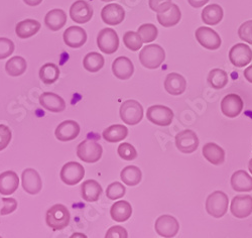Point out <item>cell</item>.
Wrapping results in <instances>:
<instances>
[{
    "mask_svg": "<svg viewBox=\"0 0 252 238\" xmlns=\"http://www.w3.org/2000/svg\"><path fill=\"white\" fill-rule=\"evenodd\" d=\"M155 229L162 237H174L180 230V224L172 215H161L156 221Z\"/></svg>",
    "mask_w": 252,
    "mask_h": 238,
    "instance_id": "11",
    "label": "cell"
},
{
    "mask_svg": "<svg viewBox=\"0 0 252 238\" xmlns=\"http://www.w3.org/2000/svg\"><path fill=\"white\" fill-rule=\"evenodd\" d=\"M248 169H249V171L251 172L252 174V159L250 160V162H249V166H248Z\"/></svg>",
    "mask_w": 252,
    "mask_h": 238,
    "instance_id": "51",
    "label": "cell"
},
{
    "mask_svg": "<svg viewBox=\"0 0 252 238\" xmlns=\"http://www.w3.org/2000/svg\"><path fill=\"white\" fill-rule=\"evenodd\" d=\"M85 176V169L76 162H70L64 165L61 170V179L67 185L74 186L82 181Z\"/></svg>",
    "mask_w": 252,
    "mask_h": 238,
    "instance_id": "8",
    "label": "cell"
},
{
    "mask_svg": "<svg viewBox=\"0 0 252 238\" xmlns=\"http://www.w3.org/2000/svg\"><path fill=\"white\" fill-rule=\"evenodd\" d=\"M104 63H105V61H104L103 56L96 52L87 54L83 61L84 68L91 73H95V72H98L99 70H101L104 66Z\"/></svg>",
    "mask_w": 252,
    "mask_h": 238,
    "instance_id": "35",
    "label": "cell"
},
{
    "mask_svg": "<svg viewBox=\"0 0 252 238\" xmlns=\"http://www.w3.org/2000/svg\"><path fill=\"white\" fill-rule=\"evenodd\" d=\"M128 234L127 231H126L125 228H123L122 226H113L111 227L105 237L106 238H127Z\"/></svg>",
    "mask_w": 252,
    "mask_h": 238,
    "instance_id": "46",
    "label": "cell"
},
{
    "mask_svg": "<svg viewBox=\"0 0 252 238\" xmlns=\"http://www.w3.org/2000/svg\"><path fill=\"white\" fill-rule=\"evenodd\" d=\"M64 41L70 48L78 49L83 45H85L87 40V34L85 30L80 27H71L67 29L64 33Z\"/></svg>",
    "mask_w": 252,
    "mask_h": 238,
    "instance_id": "19",
    "label": "cell"
},
{
    "mask_svg": "<svg viewBox=\"0 0 252 238\" xmlns=\"http://www.w3.org/2000/svg\"><path fill=\"white\" fill-rule=\"evenodd\" d=\"M67 23V14L62 9H53L45 17V24L53 32L60 31Z\"/></svg>",
    "mask_w": 252,
    "mask_h": 238,
    "instance_id": "25",
    "label": "cell"
},
{
    "mask_svg": "<svg viewBox=\"0 0 252 238\" xmlns=\"http://www.w3.org/2000/svg\"><path fill=\"white\" fill-rule=\"evenodd\" d=\"M172 4V0H150V7L158 13L167 11Z\"/></svg>",
    "mask_w": 252,
    "mask_h": 238,
    "instance_id": "44",
    "label": "cell"
},
{
    "mask_svg": "<svg viewBox=\"0 0 252 238\" xmlns=\"http://www.w3.org/2000/svg\"><path fill=\"white\" fill-rule=\"evenodd\" d=\"M104 2H109V1H113V0H102Z\"/></svg>",
    "mask_w": 252,
    "mask_h": 238,
    "instance_id": "53",
    "label": "cell"
},
{
    "mask_svg": "<svg viewBox=\"0 0 252 238\" xmlns=\"http://www.w3.org/2000/svg\"><path fill=\"white\" fill-rule=\"evenodd\" d=\"M181 17H182V13L180 8L177 4H174V3L172 4L169 10L165 12L158 13L157 15L159 25L164 28H171L178 25L180 23Z\"/></svg>",
    "mask_w": 252,
    "mask_h": 238,
    "instance_id": "26",
    "label": "cell"
},
{
    "mask_svg": "<svg viewBox=\"0 0 252 238\" xmlns=\"http://www.w3.org/2000/svg\"><path fill=\"white\" fill-rule=\"evenodd\" d=\"M208 84L214 89H222L228 84V75L224 70L214 69L208 75Z\"/></svg>",
    "mask_w": 252,
    "mask_h": 238,
    "instance_id": "37",
    "label": "cell"
},
{
    "mask_svg": "<svg viewBox=\"0 0 252 238\" xmlns=\"http://www.w3.org/2000/svg\"><path fill=\"white\" fill-rule=\"evenodd\" d=\"M60 76V69L57 65L53 63H48L44 65L39 70V78L46 85H51L55 83Z\"/></svg>",
    "mask_w": 252,
    "mask_h": 238,
    "instance_id": "36",
    "label": "cell"
},
{
    "mask_svg": "<svg viewBox=\"0 0 252 238\" xmlns=\"http://www.w3.org/2000/svg\"><path fill=\"white\" fill-rule=\"evenodd\" d=\"M146 117L156 125L169 126L174 119V112L171 108L163 105L151 106L146 111Z\"/></svg>",
    "mask_w": 252,
    "mask_h": 238,
    "instance_id": "7",
    "label": "cell"
},
{
    "mask_svg": "<svg viewBox=\"0 0 252 238\" xmlns=\"http://www.w3.org/2000/svg\"><path fill=\"white\" fill-rule=\"evenodd\" d=\"M123 42H124L126 48L129 49L130 51H133V52L138 51L142 47V44H143L141 36L139 35L138 33H135V32L126 33L123 36Z\"/></svg>",
    "mask_w": 252,
    "mask_h": 238,
    "instance_id": "38",
    "label": "cell"
},
{
    "mask_svg": "<svg viewBox=\"0 0 252 238\" xmlns=\"http://www.w3.org/2000/svg\"><path fill=\"white\" fill-rule=\"evenodd\" d=\"M238 35L242 40L248 42L249 45H252V20L245 21L244 24L240 26Z\"/></svg>",
    "mask_w": 252,
    "mask_h": 238,
    "instance_id": "43",
    "label": "cell"
},
{
    "mask_svg": "<svg viewBox=\"0 0 252 238\" xmlns=\"http://www.w3.org/2000/svg\"><path fill=\"white\" fill-rule=\"evenodd\" d=\"M80 134V125L74 120H66L59 124L55 135L60 141H70L75 139Z\"/></svg>",
    "mask_w": 252,
    "mask_h": 238,
    "instance_id": "17",
    "label": "cell"
},
{
    "mask_svg": "<svg viewBox=\"0 0 252 238\" xmlns=\"http://www.w3.org/2000/svg\"><path fill=\"white\" fill-rule=\"evenodd\" d=\"M97 45L104 54H114L119 47V38L117 33L112 29L102 30L97 36Z\"/></svg>",
    "mask_w": 252,
    "mask_h": 238,
    "instance_id": "6",
    "label": "cell"
},
{
    "mask_svg": "<svg viewBox=\"0 0 252 238\" xmlns=\"http://www.w3.org/2000/svg\"><path fill=\"white\" fill-rule=\"evenodd\" d=\"M223 9L218 4L207 5L202 11V19L206 25L215 26L218 25L223 18Z\"/></svg>",
    "mask_w": 252,
    "mask_h": 238,
    "instance_id": "32",
    "label": "cell"
},
{
    "mask_svg": "<svg viewBox=\"0 0 252 238\" xmlns=\"http://www.w3.org/2000/svg\"><path fill=\"white\" fill-rule=\"evenodd\" d=\"M101 17L105 24L109 26H117L124 20L125 11L121 5L111 3L104 6L101 11Z\"/></svg>",
    "mask_w": 252,
    "mask_h": 238,
    "instance_id": "16",
    "label": "cell"
},
{
    "mask_svg": "<svg viewBox=\"0 0 252 238\" xmlns=\"http://www.w3.org/2000/svg\"><path fill=\"white\" fill-rule=\"evenodd\" d=\"M199 138L195 132L186 129L176 136V145L183 154H192L199 146Z\"/></svg>",
    "mask_w": 252,
    "mask_h": 238,
    "instance_id": "10",
    "label": "cell"
},
{
    "mask_svg": "<svg viewBox=\"0 0 252 238\" xmlns=\"http://www.w3.org/2000/svg\"><path fill=\"white\" fill-rule=\"evenodd\" d=\"M23 187L25 191L29 194L35 195L40 192L43 183H41L40 176L33 169H27L23 172Z\"/></svg>",
    "mask_w": 252,
    "mask_h": 238,
    "instance_id": "18",
    "label": "cell"
},
{
    "mask_svg": "<svg viewBox=\"0 0 252 238\" xmlns=\"http://www.w3.org/2000/svg\"><path fill=\"white\" fill-rule=\"evenodd\" d=\"M71 219V215L68 208L65 205L56 204L51 207L46 216V221L49 227H51L54 231L62 230L66 228Z\"/></svg>",
    "mask_w": 252,
    "mask_h": 238,
    "instance_id": "1",
    "label": "cell"
},
{
    "mask_svg": "<svg viewBox=\"0 0 252 238\" xmlns=\"http://www.w3.org/2000/svg\"><path fill=\"white\" fill-rule=\"evenodd\" d=\"M24 1L30 6H36L43 2V0H24Z\"/></svg>",
    "mask_w": 252,
    "mask_h": 238,
    "instance_id": "50",
    "label": "cell"
},
{
    "mask_svg": "<svg viewBox=\"0 0 252 238\" xmlns=\"http://www.w3.org/2000/svg\"><path fill=\"white\" fill-rule=\"evenodd\" d=\"M103 153V148L100 143L92 139L82 141L77 147V156L83 162L93 164L98 162Z\"/></svg>",
    "mask_w": 252,
    "mask_h": 238,
    "instance_id": "4",
    "label": "cell"
},
{
    "mask_svg": "<svg viewBox=\"0 0 252 238\" xmlns=\"http://www.w3.org/2000/svg\"><path fill=\"white\" fill-rule=\"evenodd\" d=\"M82 197L87 202H96L102 194V187L95 180H87L82 184Z\"/></svg>",
    "mask_w": 252,
    "mask_h": 238,
    "instance_id": "29",
    "label": "cell"
},
{
    "mask_svg": "<svg viewBox=\"0 0 252 238\" xmlns=\"http://www.w3.org/2000/svg\"><path fill=\"white\" fill-rule=\"evenodd\" d=\"M165 59L164 50L158 45L145 46L139 53V61L143 67L154 70L158 68Z\"/></svg>",
    "mask_w": 252,
    "mask_h": 238,
    "instance_id": "2",
    "label": "cell"
},
{
    "mask_svg": "<svg viewBox=\"0 0 252 238\" xmlns=\"http://www.w3.org/2000/svg\"><path fill=\"white\" fill-rule=\"evenodd\" d=\"M125 192H126V189L123 186V184H121L119 182H115V183L110 184L107 187L106 196L110 200H116V199L122 198L125 195Z\"/></svg>",
    "mask_w": 252,
    "mask_h": 238,
    "instance_id": "41",
    "label": "cell"
},
{
    "mask_svg": "<svg viewBox=\"0 0 252 238\" xmlns=\"http://www.w3.org/2000/svg\"><path fill=\"white\" fill-rule=\"evenodd\" d=\"M244 77L248 82L252 83V66H250L244 70Z\"/></svg>",
    "mask_w": 252,
    "mask_h": 238,
    "instance_id": "49",
    "label": "cell"
},
{
    "mask_svg": "<svg viewBox=\"0 0 252 238\" xmlns=\"http://www.w3.org/2000/svg\"><path fill=\"white\" fill-rule=\"evenodd\" d=\"M19 186L18 176L12 170H7L0 175V194L11 195Z\"/></svg>",
    "mask_w": 252,
    "mask_h": 238,
    "instance_id": "24",
    "label": "cell"
},
{
    "mask_svg": "<svg viewBox=\"0 0 252 238\" xmlns=\"http://www.w3.org/2000/svg\"><path fill=\"white\" fill-rule=\"evenodd\" d=\"M229 60L233 66L243 68L252 61V51L245 44H236L229 52Z\"/></svg>",
    "mask_w": 252,
    "mask_h": 238,
    "instance_id": "12",
    "label": "cell"
},
{
    "mask_svg": "<svg viewBox=\"0 0 252 238\" xmlns=\"http://www.w3.org/2000/svg\"><path fill=\"white\" fill-rule=\"evenodd\" d=\"M120 178L127 186H136L140 183L142 174L139 168L135 166H127L121 170Z\"/></svg>",
    "mask_w": 252,
    "mask_h": 238,
    "instance_id": "33",
    "label": "cell"
},
{
    "mask_svg": "<svg viewBox=\"0 0 252 238\" xmlns=\"http://www.w3.org/2000/svg\"><path fill=\"white\" fill-rule=\"evenodd\" d=\"M231 213L237 218H246L252 214V197L249 195H239L233 198L230 207Z\"/></svg>",
    "mask_w": 252,
    "mask_h": 238,
    "instance_id": "14",
    "label": "cell"
},
{
    "mask_svg": "<svg viewBox=\"0 0 252 238\" xmlns=\"http://www.w3.org/2000/svg\"><path fill=\"white\" fill-rule=\"evenodd\" d=\"M40 30V24L34 19H26L16 25L15 33L20 38H29Z\"/></svg>",
    "mask_w": 252,
    "mask_h": 238,
    "instance_id": "30",
    "label": "cell"
},
{
    "mask_svg": "<svg viewBox=\"0 0 252 238\" xmlns=\"http://www.w3.org/2000/svg\"><path fill=\"white\" fill-rule=\"evenodd\" d=\"M186 88L187 81L182 75L178 73H171L165 77L164 89L169 94L174 96L181 95L186 91Z\"/></svg>",
    "mask_w": 252,
    "mask_h": 238,
    "instance_id": "20",
    "label": "cell"
},
{
    "mask_svg": "<svg viewBox=\"0 0 252 238\" xmlns=\"http://www.w3.org/2000/svg\"><path fill=\"white\" fill-rule=\"evenodd\" d=\"M231 186L237 192L252 191V177L245 170H237L231 177Z\"/></svg>",
    "mask_w": 252,
    "mask_h": 238,
    "instance_id": "27",
    "label": "cell"
},
{
    "mask_svg": "<svg viewBox=\"0 0 252 238\" xmlns=\"http://www.w3.org/2000/svg\"><path fill=\"white\" fill-rule=\"evenodd\" d=\"M39 103L45 109L51 112H62L66 109L65 100L52 92H45L41 94L39 97Z\"/></svg>",
    "mask_w": 252,
    "mask_h": 238,
    "instance_id": "21",
    "label": "cell"
},
{
    "mask_svg": "<svg viewBox=\"0 0 252 238\" xmlns=\"http://www.w3.org/2000/svg\"><path fill=\"white\" fill-rule=\"evenodd\" d=\"M128 129L122 124H114L107 127L103 132V138L107 142H119L126 138Z\"/></svg>",
    "mask_w": 252,
    "mask_h": 238,
    "instance_id": "31",
    "label": "cell"
},
{
    "mask_svg": "<svg viewBox=\"0 0 252 238\" xmlns=\"http://www.w3.org/2000/svg\"><path fill=\"white\" fill-rule=\"evenodd\" d=\"M137 33L141 36V39L145 44H149V42L154 41L158 34V31L157 27L153 24H145L139 27Z\"/></svg>",
    "mask_w": 252,
    "mask_h": 238,
    "instance_id": "39",
    "label": "cell"
},
{
    "mask_svg": "<svg viewBox=\"0 0 252 238\" xmlns=\"http://www.w3.org/2000/svg\"><path fill=\"white\" fill-rule=\"evenodd\" d=\"M188 2L190 3V5H192L193 7L199 8L207 4L209 2V0H188Z\"/></svg>",
    "mask_w": 252,
    "mask_h": 238,
    "instance_id": "48",
    "label": "cell"
},
{
    "mask_svg": "<svg viewBox=\"0 0 252 238\" xmlns=\"http://www.w3.org/2000/svg\"><path fill=\"white\" fill-rule=\"evenodd\" d=\"M14 51L13 41L6 37H0V60L9 57Z\"/></svg>",
    "mask_w": 252,
    "mask_h": 238,
    "instance_id": "42",
    "label": "cell"
},
{
    "mask_svg": "<svg viewBox=\"0 0 252 238\" xmlns=\"http://www.w3.org/2000/svg\"><path fill=\"white\" fill-rule=\"evenodd\" d=\"M203 156L214 166H220L225 161L224 149L214 142H208L203 146Z\"/></svg>",
    "mask_w": 252,
    "mask_h": 238,
    "instance_id": "23",
    "label": "cell"
},
{
    "mask_svg": "<svg viewBox=\"0 0 252 238\" xmlns=\"http://www.w3.org/2000/svg\"><path fill=\"white\" fill-rule=\"evenodd\" d=\"M243 100L237 94H228L221 102V110L223 114L229 118L238 116L243 110Z\"/></svg>",
    "mask_w": 252,
    "mask_h": 238,
    "instance_id": "13",
    "label": "cell"
},
{
    "mask_svg": "<svg viewBox=\"0 0 252 238\" xmlns=\"http://www.w3.org/2000/svg\"><path fill=\"white\" fill-rule=\"evenodd\" d=\"M71 18L78 24H86L93 16V8L84 0H78L70 8Z\"/></svg>",
    "mask_w": 252,
    "mask_h": 238,
    "instance_id": "15",
    "label": "cell"
},
{
    "mask_svg": "<svg viewBox=\"0 0 252 238\" xmlns=\"http://www.w3.org/2000/svg\"><path fill=\"white\" fill-rule=\"evenodd\" d=\"M2 202L4 205L1 211H0L1 215H7L9 213H12L17 207V202L13 198H2Z\"/></svg>",
    "mask_w": 252,
    "mask_h": 238,
    "instance_id": "47",
    "label": "cell"
},
{
    "mask_svg": "<svg viewBox=\"0 0 252 238\" xmlns=\"http://www.w3.org/2000/svg\"><path fill=\"white\" fill-rule=\"evenodd\" d=\"M196 38L199 44L208 50H217L220 48L222 40L219 34L212 29L201 27L195 33Z\"/></svg>",
    "mask_w": 252,
    "mask_h": 238,
    "instance_id": "9",
    "label": "cell"
},
{
    "mask_svg": "<svg viewBox=\"0 0 252 238\" xmlns=\"http://www.w3.org/2000/svg\"><path fill=\"white\" fill-rule=\"evenodd\" d=\"M112 72L116 78L127 80L133 75L134 66L128 58L119 57L112 64Z\"/></svg>",
    "mask_w": 252,
    "mask_h": 238,
    "instance_id": "22",
    "label": "cell"
},
{
    "mask_svg": "<svg viewBox=\"0 0 252 238\" xmlns=\"http://www.w3.org/2000/svg\"><path fill=\"white\" fill-rule=\"evenodd\" d=\"M76 236H81V237H85V235H83V234H74V235H72V237H76Z\"/></svg>",
    "mask_w": 252,
    "mask_h": 238,
    "instance_id": "52",
    "label": "cell"
},
{
    "mask_svg": "<svg viewBox=\"0 0 252 238\" xmlns=\"http://www.w3.org/2000/svg\"><path fill=\"white\" fill-rule=\"evenodd\" d=\"M228 196L221 191H215L209 195L206 200V210L209 215L215 218H221L228 211Z\"/></svg>",
    "mask_w": 252,
    "mask_h": 238,
    "instance_id": "3",
    "label": "cell"
},
{
    "mask_svg": "<svg viewBox=\"0 0 252 238\" xmlns=\"http://www.w3.org/2000/svg\"><path fill=\"white\" fill-rule=\"evenodd\" d=\"M118 155L125 161H133L137 158V151L130 143L123 142L118 146Z\"/></svg>",
    "mask_w": 252,
    "mask_h": 238,
    "instance_id": "40",
    "label": "cell"
},
{
    "mask_svg": "<svg viewBox=\"0 0 252 238\" xmlns=\"http://www.w3.org/2000/svg\"><path fill=\"white\" fill-rule=\"evenodd\" d=\"M11 131L8 126L0 124V150H3L11 140Z\"/></svg>",
    "mask_w": 252,
    "mask_h": 238,
    "instance_id": "45",
    "label": "cell"
},
{
    "mask_svg": "<svg viewBox=\"0 0 252 238\" xmlns=\"http://www.w3.org/2000/svg\"><path fill=\"white\" fill-rule=\"evenodd\" d=\"M132 214V207L127 201H118L112 205L110 215L114 221L124 222L130 218Z\"/></svg>",
    "mask_w": 252,
    "mask_h": 238,
    "instance_id": "28",
    "label": "cell"
},
{
    "mask_svg": "<svg viewBox=\"0 0 252 238\" xmlns=\"http://www.w3.org/2000/svg\"><path fill=\"white\" fill-rule=\"evenodd\" d=\"M120 117L127 125L138 124L143 117V108L136 100H126L120 107Z\"/></svg>",
    "mask_w": 252,
    "mask_h": 238,
    "instance_id": "5",
    "label": "cell"
},
{
    "mask_svg": "<svg viewBox=\"0 0 252 238\" xmlns=\"http://www.w3.org/2000/svg\"><path fill=\"white\" fill-rule=\"evenodd\" d=\"M27 61L23 57H13L5 64L6 73L11 77L23 75L27 70Z\"/></svg>",
    "mask_w": 252,
    "mask_h": 238,
    "instance_id": "34",
    "label": "cell"
}]
</instances>
